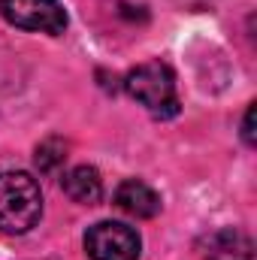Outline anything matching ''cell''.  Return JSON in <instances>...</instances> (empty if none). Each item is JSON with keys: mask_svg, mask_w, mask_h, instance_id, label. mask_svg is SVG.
Instances as JSON below:
<instances>
[{"mask_svg": "<svg viewBox=\"0 0 257 260\" xmlns=\"http://www.w3.org/2000/svg\"><path fill=\"white\" fill-rule=\"evenodd\" d=\"M43 218V191L30 173L9 170L0 173V230L3 233H27Z\"/></svg>", "mask_w": 257, "mask_h": 260, "instance_id": "obj_1", "label": "cell"}, {"mask_svg": "<svg viewBox=\"0 0 257 260\" xmlns=\"http://www.w3.org/2000/svg\"><path fill=\"white\" fill-rule=\"evenodd\" d=\"M124 88L154 118H173L179 112L176 76L160 61H148V64H139L136 70H130L127 79H124Z\"/></svg>", "mask_w": 257, "mask_h": 260, "instance_id": "obj_2", "label": "cell"}, {"mask_svg": "<svg viewBox=\"0 0 257 260\" xmlns=\"http://www.w3.org/2000/svg\"><path fill=\"white\" fill-rule=\"evenodd\" d=\"M0 15L21 27V30H40V34H64L67 12L58 0H0Z\"/></svg>", "mask_w": 257, "mask_h": 260, "instance_id": "obj_3", "label": "cell"}, {"mask_svg": "<svg viewBox=\"0 0 257 260\" xmlns=\"http://www.w3.org/2000/svg\"><path fill=\"white\" fill-rule=\"evenodd\" d=\"M85 254L91 260H136L139 233L118 221H100L85 233Z\"/></svg>", "mask_w": 257, "mask_h": 260, "instance_id": "obj_4", "label": "cell"}, {"mask_svg": "<svg viewBox=\"0 0 257 260\" xmlns=\"http://www.w3.org/2000/svg\"><path fill=\"white\" fill-rule=\"evenodd\" d=\"M200 254H203V260H251L254 245L242 230L224 227V230L209 233L200 242Z\"/></svg>", "mask_w": 257, "mask_h": 260, "instance_id": "obj_5", "label": "cell"}, {"mask_svg": "<svg viewBox=\"0 0 257 260\" xmlns=\"http://www.w3.org/2000/svg\"><path fill=\"white\" fill-rule=\"evenodd\" d=\"M115 206L124 215H130V218H154L160 212V197H157V191H151L145 182L127 179L115 191Z\"/></svg>", "mask_w": 257, "mask_h": 260, "instance_id": "obj_6", "label": "cell"}, {"mask_svg": "<svg viewBox=\"0 0 257 260\" xmlns=\"http://www.w3.org/2000/svg\"><path fill=\"white\" fill-rule=\"evenodd\" d=\"M61 188L73 203H82V206H94L100 197H103V179L94 167H73L61 179Z\"/></svg>", "mask_w": 257, "mask_h": 260, "instance_id": "obj_7", "label": "cell"}, {"mask_svg": "<svg viewBox=\"0 0 257 260\" xmlns=\"http://www.w3.org/2000/svg\"><path fill=\"white\" fill-rule=\"evenodd\" d=\"M64 145L58 142V139H49V142H43L40 148H37V167L43 170V173H52V170H58L61 164H64Z\"/></svg>", "mask_w": 257, "mask_h": 260, "instance_id": "obj_8", "label": "cell"}, {"mask_svg": "<svg viewBox=\"0 0 257 260\" xmlns=\"http://www.w3.org/2000/svg\"><path fill=\"white\" fill-rule=\"evenodd\" d=\"M251 118H254V106L245 109V121H242V139L248 145H254V130H251Z\"/></svg>", "mask_w": 257, "mask_h": 260, "instance_id": "obj_9", "label": "cell"}]
</instances>
